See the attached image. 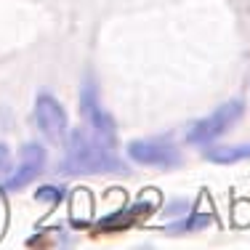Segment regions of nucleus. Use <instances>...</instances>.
Wrapping results in <instances>:
<instances>
[{
	"label": "nucleus",
	"instance_id": "obj_1",
	"mask_svg": "<svg viewBox=\"0 0 250 250\" xmlns=\"http://www.w3.org/2000/svg\"><path fill=\"white\" fill-rule=\"evenodd\" d=\"M64 176H101L128 173V165L112 152L109 141L88 128H75L64 146V160L59 165Z\"/></svg>",
	"mask_w": 250,
	"mask_h": 250
},
{
	"label": "nucleus",
	"instance_id": "obj_2",
	"mask_svg": "<svg viewBox=\"0 0 250 250\" xmlns=\"http://www.w3.org/2000/svg\"><path fill=\"white\" fill-rule=\"evenodd\" d=\"M242 115H245V104H242V99L224 101V104L218 106V109H213L208 117L194 120L192 125H189L187 133H184V139H187V144L208 146L210 141H216L221 133H226V130L240 120Z\"/></svg>",
	"mask_w": 250,
	"mask_h": 250
},
{
	"label": "nucleus",
	"instance_id": "obj_3",
	"mask_svg": "<svg viewBox=\"0 0 250 250\" xmlns=\"http://www.w3.org/2000/svg\"><path fill=\"white\" fill-rule=\"evenodd\" d=\"M128 157L133 163L152 165V168H176L181 165V152L168 136L157 139H136L128 144Z\"/></svg>",
	"mask_w": 250,
	"mask_h": 250
},
{
	"label": "nucleus",
	"instance_id": "obj_4",
	"mask_svg": "<svg viewBox=\"0 0 250 250\" xmlns=\"http://www.w3.org/2000/svg\"><path fill=\"white\" fill-rule=\"evenodd\" d=\"M43 165H45V149L40 144H24L21 146V160L16 168L8 170V176L3 178L0 189L3 192H19L24 189L27 184H32L35 178L43 173Z\"/></svg>",
	"mask_w": 250,
	"mask_h": 250
},
{
	"label": "nucleus",
	"instance_id": "obj_5",
	"mask_svg": "<svg viewBox=\"0 0 250 250\" xmlns=\"http://www.w3.org/2000/svg\"><path fill=\"white\" fill-rule=\"evenodd\" d=\"M80 112L85 117V123L91 125L93 133H99L101 139L112 141L115 139V125H112V117L101 109L99 104V91L91 80L83 83V91H80Z\"/></svg>",
	"mask_w": 250,
	"mask_h": 250
},
{
	"label": "nucleus",
	"instance_id": "obj_6",
	"mask_svg": "<svg viewBox=\"0 0 250 250\" xmlns=\"http://www.w3.org/2000/svg\"><path fill=\"white\" fill-rule=\"evenodd\" d=\"M35 120H38V128L48 136L51 141H59L64 133H67V112L48 93H40L38 101H35Z\"/></svg>",
	"mask_w": 250,
	"mask_h": 250
},
{
	"label": "nucleus",
	"instance_id": "obj_7",
	"mask_svg": "<svg viewBox=\"0 0 250 250\" xmlns=\"http://www.w3.org/2000/svg\"><path fill=\"white\" fill-rule=\"evenodd\" d=\"M160 205V197H152V200H139L133 208H125V210H117V213H109L99 221V229L101 231H120L125 226H130L136 218H144L149 216L154 208Z\"/></svg>",
	"mask_w": 250,
	"mask_h": 250
},
{
	"label": "nucleus",
	"instance_id": "obj_8",
	"mask_svg": "<svg viewBox=\"0 0 250 250\" xmlns=\"http://www.w3.org/2000/svg\"><path fill=\"white\" fill-rule=\"evenodd\" d=\"M205 157L210 163L218 165H231V163H242V160H250V141L248 144H224V146H208Z\"/></svg>",
	"mask_w": 250,
	"mask_h": 250
},
{
	"label": "nucleus",
	"instance_id": "obj_9",
	"mask_svg": "<svg viewBox=\"0 0 250 250\" xmlns=\"http://www.w3.org/2000/svg\"><path fill=\"white\" fill-rule=\"evenodd\" d=\"M213 221V216H210V210H194L192 216L187 218V221H178V224H170L168 226V231L170 234H184V231H197V229H202V226H208Z\"/></svg>",
	"mask_w": 250,
	"mask_h": 250
},
{
	"label": "nucleus",
	"instance_id": "obj_10",
	"mask_svg": "<svg viewBox=\"0 0 250 250\" xmlns=\"http://www.w3.org/2000/svg\"><path fill=\"white\" fill-rule=\"evenodd\" d=\"M62 197H64V189L62 187H43V189H38V200L48 202V205L62 202Z\"/></svg>",
	"mask_w": 250,
	"mask_h": 250
},
{
	"label": "nucleus",
	"instance_id": "obj_11",
	"mask_svg": "<svg viewBox=\"0 0 250 250\" xmlns=\"http://www.w3.org/2000/svg\"><path fill=\"white\" fill-rule=\"evenodd\" d=\"M8 170H11V152L5 144H0V176L8 173Z\"/></svg>",
	"mask_w": 250,
	"mask_h": 250
}]
</instances>
